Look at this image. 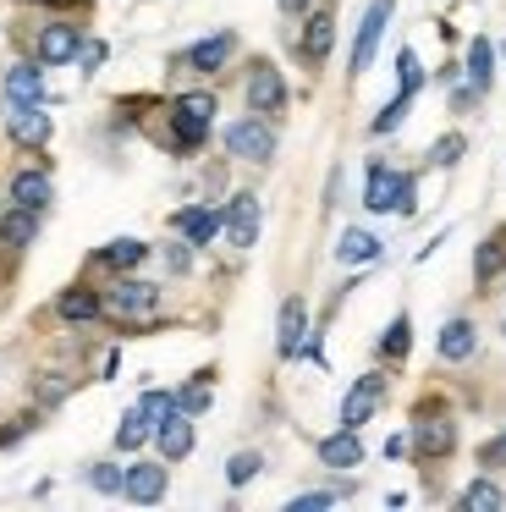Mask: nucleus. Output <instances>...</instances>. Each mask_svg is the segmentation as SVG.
<instances>
[{"mask_svg":"<svg viewBox=\"0 0 506 512\" xmlns=\"http://www.w3.org/2000/svg\"><path fill=\"white\" fill-rule=\"evenodd\" d=\"M215 116H220L215 89H182V94H171V100H165V133H160L165 155H176V160L198 155V149L209 144V133H215Z\"/></svg>","mask_w":506,"mask_h":512,"instance_id":"1","label":"nucleus"},{"mask_svg":"<svg viewBox=\"0 0 506 512\" xmlns=\"http://www.w3.org/2000/svg\"><path fill=\"white\" fill-rule=\"evenodd\" d=\"M105 292V320L121 325V331H160L165 325V287L149 276H138V270H127V276H110Z\"/></svg>","mask_w":506,"mask_h":512,"instance_id":"2","label":"nucleus"},{"mask_svg":"<svg viewBox=\"0 0 506 512\" xmlns=\"http://www.w3.org/2000/svg\"><path fill=\"white\" fill-rule=\"evenodd\" d=\"M457 446H462L457 413L440 397H418L413 419H407V457L413 463H446V457H457Z\"/></svg>","mask_w":506,"mask_h":512,"instance_id":"3","label":"nucleus"},{"mask_svg":"<svg viewBox=\"0 0 506 512\" xmlns=\"http://www.w3.org/2000/svg\"><path fill=\"white\" fill-rule=\"evenodd\" d=\"M220 149H226L231 160H242V166H270L275 149H281V133H275L270 116L248 111V116H231V122L220 127Z\"/></svg>","mask_w":506,"mask_h":512,"instance_id":"4","label":"nucleus"},{"mask_svg":"<svg viewBox=\"0 0 506 512\" xmlns=\"http://www.w3.org/2000/svg\"><path fill=\"white\" fill-rule=\"evenodd\" d=\"M237 50H242L237 28H220V34L193 39L182 56H171V72H182V78H204V83H209V78H220V72L237 61Z\"/></svg>","mask_w":506,"mask_h":512,"instance_id":"5","label":"nucleus"},{"mask_svg":"<svg viewBox=\"0 0 506 512\" xmlns=\"http://www.w3.org/2000/svg\"><path fill=\"white\" fill-rule=\"evenodd\" d=\"M242 105L248 111H259V116H286V105H292V89H286V72L275 67V61H264V56H253L248 61V72H242Z\"/></svg>","mask_w":506,"mask_h":512,"instance_id":"6","label":"nucleus"},{"mask_svg":"<svg viewBox=\"0 0 506 512\" xmlns=\"http://www.w3.org/2000/svg\"><path fill=\"white\" fill-rule=\"evenodd\" d=\"M83 39H88L83 17H50V23L33 28V61H44V67H72Z\"/></svg>","mask_w":506,"mask_h":512,"instance_id":"7","label":"nucleus"},{"mask_svg":"<svg viewBox=\"0 0 506 512\" xmlns=\"http://www.w3.org/2000/svg\"><path fill=\"white\" fill-rule=\"evenodd\" d=\"M259 226H264V204L253 188H237L220 204V237L231 243V254H248V248L259 243Z\"/></svg>","mask_w":506,"mask_h":512,"instance_id":"8","label":"nucleus"},{"mask_svg":"<svg viewBox=\"0 0 506 512\" xmlns=\"http://www.w3.org/2000/svg\"><path fill=\"white\" fill-rule=\"evenodd\" d=\"M391 17H396V0H369V6H363V23H358V34H352V56H347V78H363V72L374 67Z\"/></svg>","mask_w":506,"mask_h":512,"instance_id":"9","label":"nucleus"},{"mask_svg":"<svg viewBox=\"0 0 506 512\" xmlns=\"http://www.w3.org/2000/svg\"><path fill=\"white\" fill-rule=\"evenodd\" d=\"M385 391H391V375H385V369H363V375L347 386V397H341L336 424H347V430H363V424H369L374 413H380Z\"/></svg>","mask_w":506,"mask_h":512,"instance_id":"10","label":"nucleus"},{"mask_svg":"<svg viewBox=\"0 0 506 512\" xmlns=\"http://www.w3.org/2000/svg\"><path fill=\"white\" fill-rule=\"evenodd\" d=\"M165 490H171V463H165V457H132L121 496H127L132 507H160Z\"/></svg>","mask_w":506,"mask_h":512,"instance_id":"11","label":"nucleus"},{"mask_svg":"<svg viewBox=\"0 0 506 512\" xmlns=\"http://www.w3.org/2000/svg\"><path fill=\"white\" fill-rule=\"evenodd\" d=\"M55 320L61 325H77V331H83V325H99L105 320V292L94 287V281H66L61 292H55Z\"/></svg>","mask_w":506,"mask_h":512,"instance_id":"12","label":"nucleus"},{"mask_svg":"<svg viewBox=\"0 0 506 512\" xmlns=\"http://www.w3.org/2000/svg\"><path fill=\"white\" fill-rule=\"evenodd\" d=\"M6 204H22V210H50L55 204V177H50V160H39V166H17L6 177Z\"/></svg>","mask_w":506,"mask_h":512,"instance_id":"13","label":"nucleus"},{"mask_svg":"<svg viewBox=\"0 0 506 512\" xmlns=\"http://www.w3.org/2000/svg\"><path fill=\"white\" fill-rule=\"evenodd\" d=\"M330 50H336V6H314V12L303 17V34H297V56H303V67H325Z\"/></svg>","mask_w":506,"mask_h":512,"instance_id":"14","label":"nucleus"},{"mask_svg":"<svg viewBox=\"0 0 506 512\" xmlns=\"http://www.w3.org/2000/svg\"><path fill=\"white\" fill-rule=\"evenodd\" d=\"M6 138L17 149H28V155H44V149H50V138H55V122L44 116V105H11Z\"/></svg>","mask_w":506,"mask_h":512,"instance_id":"15","label":"nucleus"},{"mask_svg":"<svg viewBox=\"0 0 506 512\" xmlns=\"http://www.w3.org/2000/svg\"><path fill=\"white\" fill-rule=\"evenodd\" d=\"M44 61H33V56H22V61H11L6 67V78H0V89H6V100L11 105H50V83H44Z\"/></svg>","mask_w":506,"mask_h":512,"instance_id":"16","label":"nucleus"},{"mask_svg":"<svg viewBox=\"0 0 506 512\" xmlns=\"http://www.w3.org/2000/svg\"><path fill=\"white\" fill-rule=\"evenodd\" d=\"M314 452H319V468H330V474H352V468H363V435L347 430V424H336L330 435L314 441Z\"/></svg>","mask_w":506,"mask_h":512,"instance_id":"17","label":"nucleus"},{"mask_svg":"<svg viewBox=\"0 0 506 512\" xmlns=\"http://www.w3.org/2000/svg\"><path fill=\"white\" fill-rule=\"evenodd\" d=\"M198 446V430H193V413L171 408L160 424H154V452L165 457V463H182V457H193Z\"/></svg>","mask_w":506,"mask_h":512,"instance_id":"18","label":"nucleus"},{"mask_svg":"<svg viewBox=\"0 0 506 512\" xmlns=\"http://www.w3.org/2000/svg\"><path fill=\"white\" fill-rule=\"evenodd\" d=\"M154 248L143 243V237H110L105 248H94V259H88V270H105V276H127V270H143L149 265Z\"/></svg>","mask_w":506,"mask_h":512,"instance_id":"19","label":"nucleus"},{"mask_svg":"<svg viewBox=\"0 0 506 512\" xmlns=\"http://www.w3.org/2000/svg\"><path fill=\"white\" fill-rule=\"evenodd\" d=\"M473 353H479V325H473L468 314H451L435 336V358L440 364H468Z\"/></svg>","mask_w":506,"mask_h":512,"instance_id":"20","label":"nucleus"},{"mask_svg":"<svg viewBox=\"0 0 506 512\" xmlns=\"http://www.w3.org/2000/svg\"><path fill=\"white\" fill-rule=\"evenodd\" d=\"M171 232L187 237L193 248H209L220 237V204H182V210L171 215Z\"/></svg>","mask_w":506,"mask_h":512,"instance_id":"21","label":"nucleus"},{"mask_svg":"<svg viewBox=\"0 0 506 512\" xmlns=\"http://www.w3.org/2000/svg\"><path fill=\"white\" fill-rule=\"evenodd\" d=\"M39 226H44L39 210L6 204V210H0V248H6V254H28V248L39 243Z\"/></svg>","mask_w":506,"mask_h":512,"instance_id":"22","label":"nucleus"},{"mask_svg":"<svg viewBox=\"0 0 506 512\" xmlns=\"http://www.w3.org/2000/svg\"><path fill=\"white\" fill-rule=\"evenodd\" d=\"M396 177H402V171H396L391 160L369 155V166H363V210H369V215H391V199H396Z\"/></svg>","mask_w":506,"mask_h":512,"instance_id":"23","label":"nucleus"},{"mask_svg":"<svg viewBox=\"0 0 506 512\" xmlns=\"http://www.w3.org/2000/svg\"><path fill=\"white\" fill-rule=\"evenodd\" d=\"M380 259H385V243L369 232V226H347V232L336 237V265L369 270V265H380Z\"/></svg>","mask_w":506,"mask_h":512,"instance_id":"24","label":"nucleus"},{"mask_svg":"<svg viewBox=\"0 0 506 512\" xmlns=\"http://www.w3.org/2000/svg\"><path fill=\"white\" fill-rule=\"evenodd\" d=\"M303 336H308V303L292 292V298H281V314H275V353L292 364L297 347H303Z\"/></svg>","mask_w":506,"mask_h":512,"instance_id":"25","label":"nucleus"},{"mask_svg":"<svg viewBox=\"0 0 506 512\" xmlns=\"http://www.w3.org/2000/svg\"><path fill=\"white\" fill-rule=\"evenodd\" d=\"M457 507L462 512H501L506 507V485L490 474V468H479V474L457 490Z\"/></svg>","mask_w":506,"mask_h":512,"instance_id":"26","label":"nucleus"},{"mask_svg":"<svg viewBox=\"0 0 506 512\" xmlns=\"http://www.w3.org/2000/svg\"><path fill=\"white\" fill-rule=\"evenodd\" d=\"M506 276V232H490L479 248H473V287H495Z\"/></svg>","mask_w":506,"mask_h":512,"instance_id":"27","label":"nucleus"},{"mask_svg":"<svg viewBox=\"0 0 506 512\" xmlns=\"http://www.w3.org/2000/svg\"><path fill=\"white\" fill-rule=\"evenodd\" d=\"M462 78H468L479 94H490V89H495V45H490L484 34H473V39H468V56H462Z\"/></svg>","mask_w":506,"mask_h":512,"instance_id":"28","label":"nucleus"},{"mask_svg":"<svg viewBox=\"0 0 506 512\" xmlns=\"http://www.w3.org/2000/svg\"><path fill=\"white\" fill-rule=\"evenodd\" d=\"M407 353H413V314H391V325H385L380 342H374V358H380V364H402Z\"/></svg>","mask_w":506,"mask_h":512,"instance_id":"29","label":"nucleus"},{"mask_svg":"<svg viewBox=\"0 0 506 512\" xmlns=\"http://www.w3.org/2000/svg\"><path fill=\"white\" fill-rule=\"evenodd\" d=\"M72 391H77V375H66V369H44V375H33V408L55 413Z\"/></svg>","mask_w":506,"mask_h":512,"instance_id":"30","label":"nucleus"},{"mask_svg":"<svg viewBox=\"0 0 506 512\" xmlns=\"http://www.w3.org/2000/svg\"><path fill=\"white\" fill-rule=\"evenodd\" d=\"M154 441V424H149V413L132 402L127 413H121V424H116V452L121 457H132V452H143V446Z\"/></svg>","mask_w":506,"mask_h":512,"instance_id":"31","label":"nucleus"},{"mask_svg":"<svg viewBox=\"0 0 506 512\" xmlns=\"http://www.w3.org/2000/svg\"><path fill=\"white\" fill-rule=\"evenodd\" d=\"M209 386H215V369H198V375L187 380V386H176V408L193 413V419H204L209 402H215V391H209Z\"/></svg>","mask_w":506,"mask_h":512,"instance_id":"32","label":"nucleus"},{"mask_svg":"<svg viewBox=\"0 0 506 512\" xmlns=\"http://www.w3.org/2000/svg\"><path fill=\"white\" fill-rule=\"evenodd\" d=\"M83 485L94 490V496H121V485H127V463H116V457H99V463L83 468Z\"/></svg>","mask_w":506,"mask_h":512,"instance_id":"33","label":"nucleus"},{"mask_svg":"<svg viewBox=\"0 0 506 512\" xmlns=\"http://www.w3.org/2000/svg\"><path fill=\"white\" fill-rule=\"evenodd\" d=\"M413 100H418V94H402V89H396L391 100H385L380 111H374V122H369V138H391L396 127L407 122V111H413Z\"/></svg>","mask_w":506,"mask_h":512,"instance_id":"34","label":"nucleus"},{"mask_svg":"<svg viewBox=\"0 0 506 512\" xmlns=\"http://www.w3.org/2000/svg\"><path fill=\"white\" fill-rule=\"evenodd\" d=\"M462 155H468V133H457V127H451V133H440L435 144H429V166L435 171H457L462 166Z\"/></svg>","mask_w":506,"mask_h":512,"instance_id":"35","label":"nucleus"},{"mask_svg":"<svg viewBox=\"0 0 506 512\" xmlns=\"http://www.w3.org/2000/svg\"><path fill=\"white\" fill-rule=\"evenodd\" d=\"M259 474H264V452H253V446H242V452L226 457V485H231V490L253 485Z\"/></svg>","mask_w":506,"mask_h":512,"instance_id":"36","label":"nucleus"},{"mask_svg":"<svg viewBox=\"0 0 506 512\" xmlns=\"http://www.w3.org/2000/svg\"><path fill=\"white\" fill-rule=\"evenodd\" d=\"M424 83H429V72H424V61H418V50L402 45V50H396V89H402V94H418Z\"/></svg>","mask_w":506,"mask_h":512,"instance_id":"37","label":"nucleus"},{"mask_svg":"<svg viewBox=\"0 0 506 512\" xmlns=\"http://www.w3.org/2000/svg\"><path fill=\"white\" fill-rule=\"evenodd\" d=\"M39 424H44V413H39V408H33V413H17V419H6V430H0V452H11V446H22L33 430H39Z\"/></svg>","mask_w":506,"mask_h":512,"instance_id":"38","label":"nucleus"},{"mask_svg":"<svg viewBox=\"0 0 506 512\" xmlns=\"http://www.w3.org/2000/svg\"><path fill=\"white\" fill-rule=\"evenodd\" d=\"M105 61H110V45H105V39H83V50H77L72 67L83 72V78H99V67H105Z\"/></svg>","mask_w":506,"mask_h":512,"instance_id":"39","label":"nucleus"},{"mask_svg":"<svg viewBox=\"0 0 506 512\" xmlns=\"http://www.w3.org/2000/svg\"><path fill=\"white\" fill-rule=\"evenodd\" d=\"M391 215H418V171H402V177H396Z\"/></svg>","mask_w":506,"mask_h":512,"instance_id":"40","label":"nucleus"},{"mask_svg":"<svg viewBox=\"0 0 506 512\" xmlns=\"http://www.w3.org/2000/svg\"><path fill=\"white\" fill-rule=\"evenodd\" d=\"M160 254H165V270H171V276H187V270H193V259H198V248L187 243V237H176V243H165Z\"/></svg>","mask_w":506,"mask_h":512,"instance_id":"41","label":"nucleus"},{"mask_svg":"<svg viewBox=\"0 0 506 512\" xmlns=\"http://www.w3.org/2000/svg\"><path fill=\"white\" fill-rule=\"evenodd\" d=\"M138 408L149 413V424H160L165 413L176 408V391H160V386H143V397H138Z\"/></svg>","mask_w":506,"mask_h":512,"instance_id":"42","label":"nucleus"},{"mask_svg":"<svg viewBox=\"0 0 506 512\" xmlns=\"http://www.w3.org/2000/svg\"><path fill=\"white\" fill-rule=\"evenodd\" d=\"M473 457H479V468L501 474V468H506V430H495L490 441H479V452H473Z\"/></svg>","mask_w":506,"mask_h":512,"instance_id":"43","label":"nucleus"},{"mask_svg":"<svg viewBox=\"0 0 506 512\" xmlns=\"http://www.w3.org/2000/svg\"><path fill=\"white\" fill-rule=\"evenodd\" d=\"M446 94H451V116H468V111H479V100H484V94L473 89L468 78H457V83H451Z\"/></svg>","mask_w":506,"mask_h":512,"instance_id":"44","label":"nucleus"},{"mask_svg":"<svg viewBox=\"0 0 506 512\" xmlns=\"http://www.w3.org/2000/svg\"><path fill=\"white\" fill-rule=\"evenodd\" d=\"M336 490H303V496H292L286 501V512H325V507H336Z\"/></svg>","mask_w":506,"mask_h":512,"instance_id":"45","label":"nucleus"},{"mask_svg":"<svg viewBox=\"0 0 506 512\" xmlns=\"http://www.w3.org/2000/svg\"><path fill=\"white\" fill-rule=\"evenodd\" d=\"M275 6H281V17H297V23H303V17L314 12L319 0H275Z\"/></svg>","mask_w":506,"mask_h":512,"instance_id":"46","label":"nucleus"},{"mask_svg":"<svg viewBox=\"0 0 506 512\" xmlns=\"http://www.w3.org/2000/svg\"><path fill=\"white\" fill-rule=\"evenodd\" d=\"M22 6H39V12H72V6H83V0H22Z\"/></svg>","mask_w":506,"mask_h":512,"instance_id":"47","label":"nucleus"},{"mask_svg":"<svg viewBox=\"0 0 506 512\" xmlns=\"http://www.w3.org/2000/svg\"><path fill=\"white\" fill-rule=\"evenodd\" d=\"M385 457H391V463H402V457H407V430H402V435H391V441H385Z\"/></svg>","mask_w":506,"mask_h":512,"instance_id":"48","label":"nucleus"},{"mask_svg":"<svg viewBox=\"0 0 506 512\" xmlns=\"http://www.w3.org/2000/svg\"><path fill=\"white\" fill-rule=\"evenodd\" d=\"M116 369H121V353H116V347H110V353L99 358V380H110V375H116Z\"/></svg>","mask_w":506,"mask_h":512,"instance_id":"49","label":"nucleus"},{"mask_svg":"<svg viewBox=\"0 0 506 512\" xmlns=\"http://www.w3.org/2000/svg\"><path fill=\"white\" fill-rule=\"evenodd\" d=\"M336 199H341V171H330V182H325V210H336Z\"/></svg>","mask_w":506,"mask_h":512,"instance_id":"50","label":"nucleus"},{"mask_svg":"<svg viewBox=\"0 0 506 512\" xmlns=\"http://www.w3.org/2000/svg\"><path fill=\"white\" fill-rule=\"evenodd\" d=\"M501 342H506V320H501Z\"/></svg>","mask_w":506,"mask_h":512,"instance_id":"51","label":"nucleus"},{"mask_svg":"<svg viewBox=\"0 0 506 512\" xmlns=\"http://www.w3.org/2000/svg\"><path fill=\"white\" fill-rule=\"evenodd\" d=\"M501 56H506V39H501Z\"/></svg>","mask_w":506,"mask_h":512,"instance_id":"52","label":"nucleus"}]
</instances>
